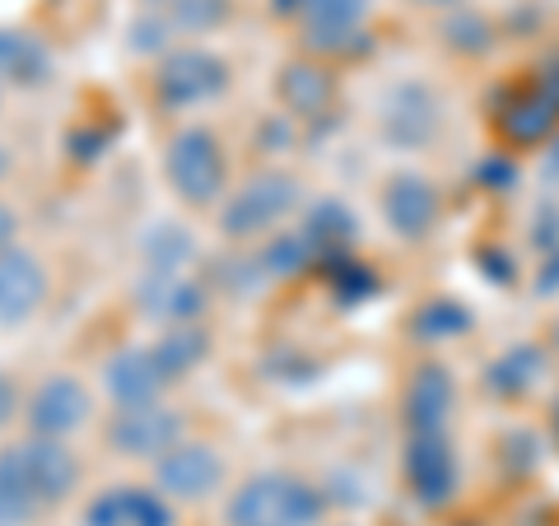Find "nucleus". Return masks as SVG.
Returning <instances> with one entry per match:
<instances>
[{
    "mask_svg": "<svg viewBox=\"0 0 559 526\" xmlns=\"http://www.w3.org/2000/svg\"><path fill=\"white\" fill-rule=\"evenodd\" d=\"M308 266H318V252H312V242L308 234H275L266 242V252H261V271L266 275H280V279H289V275H304Z\"/></svg>",
    "mask_w": 559,
    "mask_h": 526,
    "instance_id": "obj_26",
    "label": "nucleus"
},
{
    "mask_svg": "<svg viewBox=\"0 0 559 526\" xmlns=\"http://www.w3.org/2000/svg\"><path fill=\"white\" fill-rule=\"evenodd\" d=\"M164 368L154 359V349H117V355L103 363V387L117 401L121 410H135V406H154L164 392Z\"/></svg>",
    "mask_w": 559,
    "mask_h": 526,
    "instance_id": "obj_13",
    "label": "nucleus"
},
{
    "mask_svg": "<svg viewBox=\"0 0 559 526\" xmlns=\"http://www.w3.org/2000/svg\"><path fill=\"white\" fill-rule=\"evenodd\" d=\"M224 517L229 526H318L326 517V489L266 470L234 489Z\"/></svg>",
    "mask_w": 559,
    "mask_h": 526,
    "instance_id": "obj_1",
    "label": "nucleus"
},
{
    "mask_svg": "<svg viewBox=\"0 0 559 526\" xmlns=\"http://www.w3.org/2000/svg\"><path fill=\"white\" fill-rule=\"evenodd\" d=\"M550 172H559V140H555V150H550Z\"/></svg>",
    "mask_w": 559,
    "mask_h": 526,
    "instance_id": "obj_38",
    "label": "nucleus"
},
{
    "mask_svg": "<svg viewBox=\"0 0 559 526\" xmlns=\"http://www.w3.org/2000/svg\"><path fill=\"white\" fill-rule=\"evenodd\" d=\"M5 172H10V150L0 145V178H5Z\"/></svg>",
    "mask_w": 559,
    "mask_h": 526,
    "instance_id": "obj_37",
    "label": "nucleus"
},
{
    "mask_svg": "<svg viewBox=\"0 0 559 526\" xmlns=\"http://www.w3.org/2000/svg\"><path fill=\"white\" fill-rule=\"evenodd\" d=\"M275 94L294 117H322L331 108V75L312 61H289L275 75Z\"/></svg>",
    "mask_w": 559,
    "mask_h": 526,
    "instance_id": "obj_20",
    "label": "nucleus"
},
{
    "mask_svg": "<svg viewBox=\"0 0 559 526\" xmlns=\"http://www.w3.org/2000/svg\"><path fill=\"white\" fill-rule=\"evenodd\" d=\"M14 415H20V392H14V382L0 373V429H5Z\"/></svg>",
    "mask_w": 559,
    "mask_h": 526,
    "instance_id": "obj_32",
    "label": "nucleus"
},
{
    "mask_svg": "<svg viewBox=\"0 0 559 526\" xmlns=\"http://www.w3.org/2000/svg\"><path fill=\"white\" fill-rule=\"evenodd\" d=\"M191 252H197V242L182 224H154L145 234V266L150 271H182Z\"/></svg>",
    "mask_w": 559,
    "mask_h": 526,
    "instance_id": "obj_25",
    "label": "nucleus"
},
{
    "mask_svg": "<svg viewBox=\"0 0 559 526\" xmlns=\"http://www.w3.org/2000/svg\"><path fill=\"white\" fill-rule=\"evenodd\" d=\"M322 266V275L331 279V289H336V298L341 303H364V298H373L378 294V275L364 266V261H355V256H326V261H318Z\"/></svg>",
    "mask_w": 559,
    "mask_h": 526,
    "instance_id": "obj_27",
    "label": "nucleus"
},
{
    "mask_svg": "<svg viewBox=\"0 0 559 526\" xmlns=\"http://www.w3.org/2000/svg\"><path fill=\"white\" fill-rule=\"evenodd\" d=\"M0 80L20 84V89H38L51 80V51L38 33L0 28Z\"/></svg>",
    "mask_w": 559,
    "mask_h": 526,
    "instance_id": "obj_19",
    "label": "nucleus"
},
{
    "mask_svg": "<svg viewBox=\"0 0 559 526\" xmlns=\"http://www.w3.org/2000/svg\"><path fill=\"white\" fill-rule=\"evenodd\" d=\"M168 20H173V28L210 33L229 20V0H168Z\"/></svg>",
    "mask_w": 559,
    "mask_h": 526,
    "instance_id": "obj_29",
    "label": "nucleus"
},
{
    "mask_svg": "<svg viewBox=\"0 0 559 526\" xmlns=\"http://www.w3.org/2000/svg\"><path fill=\"white\" fill-rule=\"evenodd\" d=\"M168 33H173L168 14H140V20L127 28V43L135 51H164L168 47Z\"/></svg>",
    "mask_w": 559,
    "mask_h": 526,
    "instance_id": "obj_31",
    "label": "nucleus"
},
{
    "mask_svg": "<svg viewBox=\"0 0 559 526\" xmlns=\"http://www.w3.org/2000/svg\"><path fill=\"white\" fill-rule=\"evenodd\" d=\"M536 289L540 294H550V289H559V252L546 261V275H536Z\"/></svg>",
    "mask_w": 559,
    "mask_h": 526,
    "instance_id": "obj_35",
    "label": "nucleus"
},
{
    "mask_svg": "<svg viewBox=\"0 0 559 526\" xmlns=\"http://www.w3.org/2000/svg\"><path fill=\"white\" fill-rule=\"evenodd\" d=\"M14 447H20V466H24V476L33 485V494L43 499V507L75 494L80 462L61 438H28V443H14Z\"/></svg>",
    "mask_w": 559,
    "mask_h": 526,
    "instance_id": "obj_11",
    "label": "nucleus"
},
{
    "mask_svg": "<svg viewBox=\"0 0 559 526\" xmlns=\"http://www.w3.org/2000/svg\"><path fill=\"white\" fill-rule=\"evenodd\" d=\"M135 298L150 318H159L168 326H191L205 312V285L182 271H145Z\"/></svg>",
    "mask_w": 559,
    "mask_h": 526,
    "instance_id": "obj_12",
    "label": "nucleus"
},
{
    "mask_svg": "<svg viewBox=\"0 0 559 526\" xmlns=\"http://www.w3.org/2000/svg\"><path fill=\"white\" fill-rule=\"evenodd\" d=\"M299 205V182L280 168H266V172H252L229 201L219 210V229L224 238H257L275 229L289 210Z\"/></svg>",
    "mask_w": 559,
    "mask_h": 526,
    "instance_id": "obj_3",
    "label": "nucleus"
},
{
    "mask_svg": "<svg viewBox=\"0 0 559 526\" xmlns=\"http://www.w3.org/2000/svg\"><path fill=\"white\" fill-rule=\"evenodd\" d=\"M411 326L419 340H452V336H462V331H471V312L462 303H452V298H433V303L415 312Z\"/></svg>",
    "mask_w": 559,
    "mask_h": 526,
    "instance_id": "obj_28",
    "label": "nucleus"
},
{
    "mask_svg": "<svg viewBox=\"0 0 559 526\" xmlns=\"http://www.w3.org/2000/svg\"><path fill=\"white\" fill-rule=\"evenodd\" d=\"M452 410V378H448V368L439 363H429V368H419V373L411 378V387H406V425L411 433H439L443 429V419Z\"/></svg>",
    "mask_w": 559,
    "mask_h": 526,
    "instance_id": "obj_18",
    "label": "nucleus"
},
{
    "mask_svg": "<svg viewBox=\"0 0 559 526\" xmlns=\"http://www.w3.org/2000/svg\"><path fill=\"white\" fill-rule=\"evenodd\" d=\"M382 215H388V224L401 238H425L433 219H439V191L419 172H401L382 191Z\"/></svg>",
    "mask_w": 559,
    "mask_h": 526,
    "instance_id": "obj_16",
    "label": "nucleus"
},
{
    "mask_svg": "<svg viewBox=\"0 0 559 526\" xmlns=\"http://www.w3.org/2000/svg\"><path fill=\"white\" fill-rule=\"evenodd\" d=\"M559 121V103L540 89V84H527V89L509 94V103L499 108V131L513 140V145H536L540 135H550Z\"/></svg>",
    "mask_w": 559,
    "mask_h": 526,
    "instance_id": "obj_17",
    "label": "nucleus"
},
{
    "mask_svg": "<svg viewBox=\"0 0 559 526\" xmlns=\"http://www.w3.org/2000/svg\"><path fill=\"white\" fill-rule=\"evenodd\" d=\"M555 345H559V326H555Z\"/></svg>",
    "mask_w": 559,
    "mask_h": 526,
    "instance_id": "obj_40",
    "label": "nucleus"
},
{
    "mask_svg": "<svg viewBox=\"0 0 559 526\" xmlns=\"http://www.w3.org/2000/svg\"><path fill=\"white\" fill-rule=\"evenodd\" d=\"M419 5H457V0H419Z\"/></svg>",
    "mask_w": 559,
    "mask_h": 526,
    "instance_id": "obj_39",
    "label": "nucleus"
},
{
    "mask_svg": "<svg viewBox=\"0 0 559 526\" xmlns=\"http://www.w3.org/2000/svg\"><path fill=\"white\" fill-rule=\"evenodd\" d=\"M154 480L168 499H205L224 485V457L210 443H178L154 462Z\"/></svg>",
    "mask_w": 559,
    "mask_h": 526,
    "instance_id": "obj_7",
    "label": "nucleus"
},
{
    "mask_svg": "<svg viewBox=\"0 0 559 526\" xmlns=\"http://www.w3.org/2000/svg\"><path fill=\"white\" fill-rule=\"evenodd\" d=\"M182 415L168 410V406H135V410H121L112 415L108 425V447L117 457H135V462H159L164 452H173L182 443Z\"/></svg>",
    "mask_w": 559,
    "mask_h": 526,
    "instance_id": "obj_5",
    "label": "nucleus"
},
{
    "mask_svg": "<svg viewBox=\"0 0 559 526\" xmlns=\"http://www.w3.org/2000/svg\"><path fill=\"white\" fill-rule=\"evenodd\" d=\"M84 526H178L168 494L140 485H112L84 507Z\"/></svg>",
    "mask_w": 559,
    "mask_h": 526,
    "instance_id": "obj_10",
    "label": "nucleus"
},
{
    "mask_svg": "<svg viewBox=\"0 0 559 526\" xmlns=\"http://www.w3.org/2000/svg\"><path fill=\"white\" fill-rule=\"evenodd\" d=\"M406 480L415 489V499L425 507H443L457 499V452L443 443V433H419L411 438L406 452Z\"/></svg>",
    "mask_w": 559,
    "mask_h": 526,
    "instance_id": "obj_8",
    "label": "nucleus"
},
{
    "mask_svg": "<svg viewBox=\"0 0 559 526\" xmlns=\"http://www.w3.org/2000/svg\"><path fill=\"white\" fill-rule=\"evenodd\" d=\"M536 84H540V89H546V94L559 103V57H550V61H546V70H540V80H536Z\"/></svg>",
    "mask_w": 559,
    "mask_h": 526,
    "instance_id": "obj_34",
    "label": "nucleus"
},
{
    "mask_svg": "<svg viewBox=\"0 0 559 526\" xmlns=\"http://www.w3.org/2000/svg\"><path fill=\"white\" fill-rule=\"evenodd\" d=\"M540 373H546V355L536 345H513L509 355H499L485 368V382L495 396H527L540 382Z\"/></svg>",
    "mask_w": 559,
    "mask_h": 526,
    "instance_id": "obj_21",
    "label": "nucleus"
},
{
    "mask_svg": "<svg viewBox=\"0 0 559 526\" xmlns=\"http://www.w3.org/2000/svg\"><path fill=\"white\" fill-rule=\"evenodd\" d=\"M271 14H280V20H294V14H304V0H271Z\"/></svg>",
    "mask_w": 559,
    "mask_h": 526,
    "instance_id": "obj_36",
    "label": "nucleus"
},
{
    "mask_svg": "<svg viewBox=\"0 0 559 526\" xmlns=\"http://www.w3.org/2000/svg\"><path fill=\"white\" fill-rule=\"evenodd\" d=\"M229 89V65L205 47H182V51H164L159 75H154V94L168 108H197Z\"/></svg>",
    "mask_w": 559,
    "mask_h": 526,
    "instance_id": "obj_4",
    "label": "nucleus"
},
{
    "mask_svg": "<svg viewBox=\"0 0 559 526\" xmlns=\"http://www.w3.org/2000/svg\"><path fill=\"white\" fill-rule=\"evenodd\" d=\"M364 14H369V0H304L308 47L355 57V51L369 47V33H364Z\"/></svg>",
    "mask_w": 559,
    "mask_h": 526,
    "instance_id": "obj_9",
    "label": "nucleus"
},
{
    "mask_svg": "<svg viewBox=\"0 0 559 526\" xmlns=\"http://www.w3.org/2000/svg\"><path fill=\"white\" fill-rule=\"evenodd\" d=\"M14 234H20V215H14V210L0 201V252H5L10 242H14Z\"/></svg>",
    "mask_w": 559,
    "mask_h": 526,
    "instance_id": "obj_33",
    "label": "nucleus"
},
{
    "mask_svg": "<svg viewBox=\"0 0 559 526\" xmlns=\"http://www.w3.org/2000/svg\"><path fill=\"white\" fill-rule=\"evenodd\" d=\"M47 298V271L38 256H28L20 248L0 252V326H20Z\"/></svg>",
    "mask_w": 559,
    "mask_h": 526,
    "instance_id": "obj_14",
    "label": "nucleus"
},
{
    "mask_svg": "<svg viewBox=\"0 0 559 526\" xmlns=\"http://www.w3.org/2000/svg\"><path fill=\"white\" fill-rule=\"evenodd\" d=\"M43 499L33 494V485L20 466V447L0 452V526H28L38 517Z\"/></svg>",
    "mask_w": 559,
    "mask_h": 526,
    "instance_id": "obj_23",
    "label": "nucleus"
},
{
    "mask_svg": "<svg viewBox=\"0 0 559 526\" xmlns=\"http://www.w3.org/2000/svg\"><path fill=\"white\" fill-rule=\"evenodd\" d=\"M94 415V396L90 387H84L80 378H70V373H51L38 392L28 396V429L33 438H66V433H75L84 419Z\"/></svg>",
    "mask_w": 559,
    "mask_h": 526,
    "instance_id": "obj_6",
    "label": "nucleus"
},
{
    "mask_svg": "<svg viewBox=\"0 0 559 526\" xmlns=\"http://www.w3.org/2000/svg\"><path fill=\"white\" fill-rule=\"evenodd\" d=\"M439 131V98H433L425 84H396V89L382 98V135L392 145H425Z\"/></svg>",
    "mask_w": 559,
    "mask_h": 526,
    "instance_id": "obj_15",
    "label": "nucleus"
},
{
    "mask_svg": "<svg viewBox=\"0 0 559 526\" xmlns=\"http://www.w3.org/2000/svg\"><path fill=\"white\" fill-rule=\"evenodd\" d=\"M443 33H448V43L457 47V51H485V47H489V24L480 20L476 10H457V14L448 20Z\"/></svg>",
    "mask_w": 559,
    "mask_h": 526,
    "instance_id": "obj_30",
    "label": "nucleus"
},
{
    "mask_svg": "<svg viewBox=\"0 0 559 526\" xmlns=\"http://www.w3.org/2000/svg\"><path fill=\"white\" fill-rule=\"evenodd\" d=\"M304 234L312 242V252H318V261H326V256H341L349 242H355L359 224L341 201H318L308 210V219H304Z\"/></svg>",
    "mask_w": 559,
    "mask_h": 526,
    "instance_id": "obj_22",
    "label": "nucleus"
},
{
    "mask_svg": "<svg viewBox=\"0 0 559 526\" xmlns=\"http://www.w3.org/2000/svg\"><path fill=\"white\" fill-rule=\"evenodd\" d=\"M205 355H210V336H205L197 322H191V326H168L164 340L154 345V359H159V368H164L168 382L182 378V373H191V368H197Z\"/></svg>",
    "mask_w": 559,
    "mask_h": 526,
    "instance_id": "obj_24",
    "label": "nucleus"
},
{
    "mask_svg": "<svg viewBox=\"0 0 559 526\" xmlns=\"http://www.w3.org/2000/svg\"><path fill=\"white\" fill-rule=\"evenodd\" d=\"M164 178L187 205H215L224 196V187H229V159H224L219 140L205 127H187L168 140Z\"/></svg>",
    "mask_w": 559,
    "mask_h": 526,
    "instance_id": "obj_2",
    "label": "nucleus"
}]
</instances>
